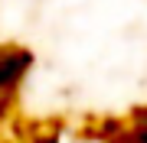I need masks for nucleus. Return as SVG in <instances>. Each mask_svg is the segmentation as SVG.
I'll return each mask as SVG.
<instances>
[{"label":"nucleus","instance_id":"1","mask_svg":"<svg viewBox=\"0 0 147 143\" xmlns=\"http://www.w3.org/2000/svg\"><path fill=\"white\" fill-rule=\"evenodd\" d=\"M30 62H33V55L26 49H16V46L0 49V98H10L16 91L23 75L30 72Z\"/></svg>","mask_w":147,"mask_h":143},{"label":"nucleus","instance_id":"2","mask_svg":"<svg viewBox=\"0 0 147 143\" xmlns=\"http://www.w3.org/2000/svg\"><path fill=\"white\" fill-rule=\"evenodd\" d=\"M121 143H147V107H144V111H137L134 120L124 127Z\"/></svg>","mask_w":147,"mask_h":143}]
</instances>
